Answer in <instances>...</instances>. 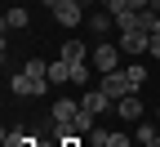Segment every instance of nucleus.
I'll list each match as a JSON object with an SVG mask.
<instances>
[{
  "mask_svg": "<svg viewBox=\"0 0 160 147\" xmlns=\"http://www.w3.org/2000/svg\"><path fill=\"white\" fill-rule=\"evenodd\" d=\"M98 89H102V94H107L111 102H120V98L138 94V85L129 80V71H125V67H120V71H107V76H102V85H98Z\"/></svg>",
  "mask_w": 160,
  "mask_h": 147,
  "instance_id": "f257e3e1",
  "label": "nucleus"
},
{
  "mask_svg": "<svg viewBox=\"0 0 160 147\" xmlns=\"http://www.w3.org/2000/svg\"><path fill=\"white\" fill-rule=\"evenodd\" d=\"M53 23L58 27H80L85 23V0H58L53 5Z\"/></svg>",
  "mask_w": 160,
  "mask_h": 147,
  "instance_id": "f03ea898",
  "label": "nucleus"
},
{
  "mask_svg": "<svg viewBox=\"0 0 160 147\" xmlns=\"http://www.w3.org/2000/svg\"><path fill=\"white\" fill-rule=\"evenodd\" d=\"M9 89H13L18 98H31V94H45L49 80H45V76H31V71H18V76L9 80Z\"/></svg>",
  "mask_w": 160,
  "mask_h": 147,
  "instance_id": "7ed1b4c3",
  "label": "nucleus"
},
{
  "mask_svg": "<svg viewBox=\"0 0 160 147\" xmlns=\"http://www.w3.org/2000/svg\"><path fill=\"white\" fill-rule=\"evenodd\" d=\"M120 58H125L120 45H98V49H93V67L102 71V76H107V71H120Z\"/></svg>",
  "mask_w": 160,
  "mask_h": 147,
  "instance_id": "20e7f679",
  "label": "nucleus"
},
{
  "mask_svg": "<svg viewBox=\"0 0 160 147\" xmlns=\"http://www.w3.org/2000/svg\"><path fill=\"white\" fill-rule=\"evenodd\" d=\"M116 45L125 49V58H138V54H147L151 36H147V31H120V40H116Z\"/></svg>",
  "mask_w": 160,
  "mask_h": 147,
  "instance_id": "39448f33",
  "label": "nucleus"
},
{
  "mask_svg": "<svg viewBox=\"0 0 160 147\" xmlns=\"http://www.w3.org/2000/svg\"><path fill=\"white\" fill-rule=\"evenodd\" d=\"M49 116H53V125H76V116H80V102H71V98H53Z\"/></svg>",
  "mask_w": 160,
  "mask_h": 147,
  "instance_id": "423d86ee",
  "label": "nucleus"
},
{
  "mask_svg": "<svg viewBox=\"0 0 160 147\" xmlns=\"http://www.w3.org/2000/svg\"><path fill=\"white\" fill-rule=\"evenodd\" d=\"M80 107H85V112H93V116H102L107 107H116V102H111L102 89H85V94H80Z\"/></svg>",
  "mask_w": 160,
  "mask_h": 147,
  "instance_id": "0eeeda50",
  "label": "nucleus"
},
{
  "mask_svg": "<svg viewBox=\"0 0 160 147\" xmlns=\"http://www.w3.org/2000/svg\"><path fill=\"white\" fill-rule=\"evenodd\" d=\"M58 58H62V62H71V71H76V67H85V62H89L93 54H89L85 45H80V40H67V45H62V54H58Z\"/></svg>",
  "mask_w": 160,
  "mask_h": 147,
  "instance_id": "6e6552de",
  "label": "nucleus"
},
{
  "mask_svg": "<svg viewBox=\"0 0 160 147\" xmlns=\"http://www.w3.org/2000/svg\"><path fill=\"white\" fill-rule=\"evenodd\" d=\"M116 112H120V120H142V102H138V94L120 98V102H116Z\"/></svg>",
  "mask_w": 160,
  "mask_h": 147,
  "instance_id": "1a4fd4ad",
  "label": "nucleus"
},
{
  "mask_svg": "<svg viewBox=\"0 0 160 147\" xmlns=\"http://www.w3.org/2000/svg\"><path fill=\"white\" fill-rule=\"evenodd\" d=\"M49 85H71V62H62V58L49 62Z\"/></svg>",
  "mask_w": 160,
  "mask_h": 147,
  "instance_id": "9d476101",
  "label": "nucleus"
},
{
  "mask_svg": "<svg viewBox=\"0 0 160 147\" xmlns=\"http://www.w3.org/2000/svg\"><path fill=\"white\" fill-rule=\"evenodd\" d=\"M133 143H138V147H156V143H160V134L151 129L147 120H138V129H133Z\"/></svg>",
  "mask_w": 160,
  "mask_h": 147,
  "instance_id": "9b49d317",
  "label": "nucleus"
},
{
  "mask_svg": "<svg viewBox=\"0 0 160 147\" xmlns=\"http://www.w3.org/2000/svg\"><path fill=\"white\" fill-rule=\"evenodd\" d=\"M138 31L160 36V13H156V9H142V13H138Z\"/></svg>",
  "mask_w": 160,
  "mask_h": 147,
  "instance_id": "f8f14e48",
  "label": "nucleus"
},
{
  "mask_svg": "<svg viewBox=\"0 0 160 147\" xmlns=\"http://www.w3.org/2000/svg\"><path fill=\"white\" fill-rule=\"evenodd\" d=\"M85 27H89V31H98V36H102V31H111V9L89 13V18H85Z\"/></svg>",
  "mask_w": 160,
  "mask_h": 147,
  "instance_id": "ddd939ff",
  "label": "nucleus"
},
{
  "mask_svg": "<svg viewBox=\"0 0 160 147\" xmlns=\"http://www.w3.org/2000/svg\"><path fill=\"white\" fill-rule=\"evenodd\" d=\"M27 23H31V18H27V9H9V13H5V31H22Z\"/></svg>",
  "mask_w": 160,
  "mask_h": 147,
  "instance_id": "4468645a",
  "label": "nucleus"
},
{
  "mask_svg": "<svg viewBox=\"0 0 160 147\" xmlns=\"http://www.w3.org/2000/svg\"><path fill=\"white\" fill-rule=\"evenodd\" d=\"M5 147H36V138L22 129H5Z\"/></svg>",
  "mask_w": 160,
  "mask_h": 147,
  "instance_id": "2eb2a0df",
  "label": "nucleus"
},
{
  "mask_svg": "<svg viewBox=\"0 0 160 147\" xmlns=\"http://www.w3.org/2000/svg\"><path fill=\"white\" fill-rule=\"evenodd\" d=\"M93 120H98V116H93V112H85V107H80V116H76V125H71V129H76V134H80V138H85V134H89V129H93Z\"/></svg>",
  "mask_w": 160,
  "mask_h": 147,
  "instance_id": "dca6fc26",
  "label": "nucleus"
},
{
  "mask_svg": "<svg viewBox=\"0 0 160 147\" xmlns=\"http://www.w3.org/2000/svg\"><path fill=\"white\" fill-rule=\"evenodd\" d=\"M125 71H129V80H133V85H142V80H147V67H142V62H129Z\"/></svg>",
  "mask_w": 160,
  "mask_h": 147,
  "instance_id": "f3484780",
  "label": "nucleus"
},
{
  "mask_svg": "<svg viewBox=\"0 0 160 147\" xmlns=\"http://www.w3.org/2000/svg\"><path fill=\"white\" fill-rule=\"evenodd\" d=\"M71 85H89V62H85V67H76V71H71Z\"/></svg>",
  "mask_w": 160,
  "mask_h": 147,
  "instance_id": "a211bd4d",
  "label": "nucleus"
},
{
  "mask_svg": "<svg viewBox=\"0 0 160 147\" xmlns=\"http://www.w3.org/2000/svg\"><path fill=\"white\" fill-rule=\"evenodd\" d=\"M53 143H58V147H85L89 138H53Z\"/></svg>",
  "mask_w": 160,
  "mask_h": 147,
  "instance_id": "6ab92c4d",
  "label": "nucleus"
},
{
  "mask_svg": "<svg viewBox=\"0 0 160 147\" xmlns=\"http://www.w3.org/2000/svg\"><path fill=\"white\" fill-rule=\"evenodd\" d=\"M147 49H151V58H160V36H151V45H147Z\"/></svg>",
  "mask_w": 160,
  "mask_h": 147,
  "instance_id": "aec40b11",
  "label": "nucleus"
},
{
  "mask_svg": "<svg viewBox=\"0 0 160 147\" xmlns=\"http://www.w3.org/2000/svg\"><path fill=\"white\" fill-rule=\"evenodd\" d=\"M116 147H133V138H120V134H116Z\"/></svg>",
  "mask_w": 160,
  "mask_h": 147,
  "instance_id": "412c9836",
  "label": "nucleus"
},
{
  "mask_svg": "<svg viewBox=\"0 0 160 147\" xmlns=\"http://www.w3.org/2000/svg\"><path fill=\"white\" fill-rule=\"evenodd\" d=\"M151 9H156V13H160V0H151Z\"/></svg>",
  "mask_w": 160,
  "mask_h": 147,
  "instance_id": "4be33fe9",
  "label": "nucleus"
},
{
  "mask_svg": "<svg viewBox=\"0 0 160 147\" xmlns=\"http://www.w3.org/2000/svg\"><path fill=\"white\" fill-rule=\"evenodd\" d=\"M156 116H160V107H156Z\"/></svg>",
  "mask_w": 160,
  "mask_h": 147,
  "instance_id": "5701e85b",
  "label": "nucleus"
},
{
  "mask_svg": "<svg viewBox=\"0 0 160 147\" xmlns=\"http://www.w3.org/2000/svg\"><path fill=\"white\" fill-rule=\"evenodd\" d=\"M85 5H89V0H85Z\"/></svg>",
  "mask_w": 160,
  "mask_h": 147,
  "instance_id": "b1692460",
  "label": "nucleus"
}]
</instances>
